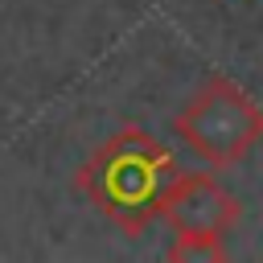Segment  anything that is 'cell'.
<instances>
[{"label":"cell","instance_id":"3","mask_svg":"<svg viewBox=\"0 0 263 263\" xmlns=\"http://www.w3.org/2000/svg\"><path fill=\"white\" fill-rule=\"evenodd\" d=\"M160 218L173 226V234L181 230H205V234H230L242 218V201L205 168H189V173H173V181L164 185L160 197Z\"/></svg>","mask_w":263,"mask_h":263},{"label":"cell","instance_id":"1","mask_svg":"<svg viewBox=\"0 0 263 263\" xmlns=\"http://www.w3.org/2000/svg\"><path fill=\"white\" fill-rule=\"evenodd\" d=\"M173 173V148L148 127L127 123L74 168V193L86 197L123 234H144L160 218V197Z\"/></svg>","mask_w":263,"mask_h":263},{"label":"cell","instance_id":"4","mask_svg":"<svg viewBox=\"0 0 263 263\" xmlns=\"http://www.w3.org/2000/svg\"><path fill=\"white\" fill-rule=\"evenodd\" d=\"M226 255H230L226 234H205V230H181L164 247L168 263H214V259H226Z\"/></svg>","mask_w":263,"mask_h":263},{"label":"cell","instance_id":"2","mask_svg":"<svg viewBox=\"0 0 263 263\" xmlns=\"http://www.w3.org/2000/svg\"><path fill=\"white\" fill-rule=\"evenodd\" d=\"M173 136L210 168H234L263 144V107L226 74H210L173 115Z\"/></svg>","mask_w":263,"mask_h":263}]
</instances>
